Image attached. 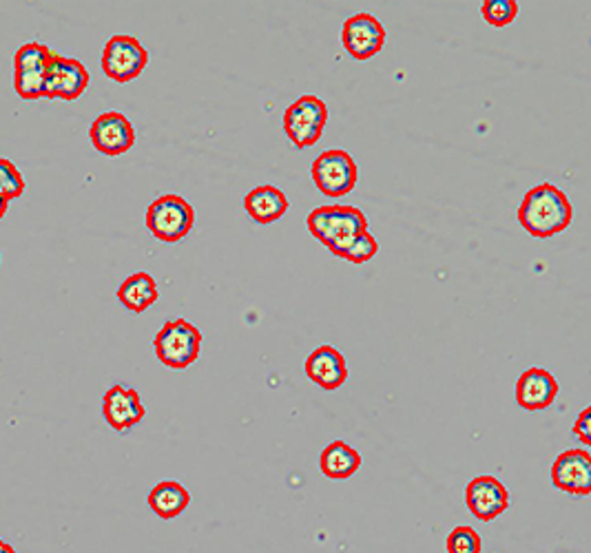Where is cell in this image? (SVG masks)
I'll return each mask as SVG.
<instances>
[{
    "label": "cell",
    "instance_id": "6da1fadb",
    "mask_svg": "<svg viewBox=\"0 0 591 553\" xmlns=\"http://www.w3.org/2000/svg\"><path fill=\"white\" fill-rule=\"evenodd\" d=\"M574 217L568 195L550 182L528 190L519 206L521 226L536 239H548L563 233Z\"/></svg>",
    "mask_w": 591,
    "mask_h": 553
},
{
    "label": "cell",
    "instance_id": "7a4b0ae2",
    "mask_svg": "<svg viewBox=\"0 0 591 553\" xmlns=\"http://www.w3.org/2000/svg\"><path fill=\"white\" fill-rule=\"evenodd\" d=\"M306 224L311 235L337 257L368 230L366 215L355 206H319L308 215Z\"/></svg>",
    "mask_w": 591,
    "mask_h": 553
},
{
    "label": "cell",
    "instance_id": "3957f363",
    "mask_svg": "<svg viewBox=\"0 0 591 553\" xmlns=\"http://www.w3.org/2000/svg\"><path fill=\"white\" fill-rule=\"evenodd\" d=\"M196 224L194 206L180 195H162L147 210V228L160 241L176 244L185 239Z\"/></svg>",
    "mask_w": 591,
    "mask_h": 553
},
{
    "label": "cell",
    "instance_id": "277c9868",
    "mask_svg": "<svg viewBox=\"0 0 591 553\" xmlns=\"http://www.w3.org/2000/svg\"><path fill=\"white\" fill-rule=\"evenodd\" d=\"M201 348V335L187 319L167 322L156 335V355L167 368L185 369L196 364Z\"/></svg>",
    "mask_w": 591,
    "mask_h": 553
},
{
    "label": "cell",
    "instance_id": "5b68a950",
    "mask_svg": "<svg viewBox=\"0 0 591 553\" xmlns=\"http://www.w3.org/2000/svg\"><path fill=\"white\" fill-rule=\"evenodd\" d=\"M53 60V51L40 42H29L18 49L13 60L16 71V93L22 100H38L45 98L47 76Z\"/></svg>",
    "mask_w": 591,
    "mask_h": 553
},
{
    "label": "cell",
    "instance_id": "8992f818",
    "mask_svg": "<svg viewBox=\"0 0 591 553\" xmlns=\"http://www.w3.org/2000/svg\"><path fill=\"white\" fill-rule=\"evenodd\" d=\"M328 120L326 105L315 96H304L293 102L284 113V134L297 149L319 142Z\"/></svg>",
    "mask_w": 591,
    "mask_h": 553
},
{
    "label": "cell",
    "instance_id": "52a82bcc",
    "mask_svg": "<svg viewBox=\"0 0 591 553\" xmlns=\"http://www.w3.org/2000/svg\"><path fill=\"white\" fill-rule=\"evenodd\" d=\"M149 65V51L134 36H114L102 51V71L116 82L136 80Z\"/></svg>",
    "mask_w": 591,
    "mask_h": 553
},
{
    "label": "cell",
    "instance_id": "ba28073f",
    "mask_svg": "<svg viewBox=\"0 0 591 553\" xmlns=\"http://www.w3.org/2000/svg\"><path fill=\"white\" fill-rule=\"evenodd\" d=\"M359 171L351 154L333 149L313 162V182L326 197H344L357 185Z\"/></svg>",
    "mask_w": 591,
    "mask_h": 553
},
{
    "label": "cell",
    "instance_id": "9c48e42d",
    "mask_svg": "<svg viewBox=\"0 0 591 553\" xmlns=\"http://www.w3.org/2000/svg\"><path fill=\"white\" fill-rule=\"evenodd\" d=\"M342 45L355 60H368L384 49L386 29L373 13H355L344 22Z\"/></svg>",
    "mask_w": 591,
    "mask_h": 553
},
{
    "label": "cell",
    "instance_id": "30bf717a",
    "mask_svg": "<svg viewBox=\"0 0 591 553\" xmlns=\"http://www.w3.org/2000/svg\"><path fill=\"white\" fill-rule=\"evenodd\" d=\"M465 505L474 519L490 523L510 510V492L494 476H476L465 487Z\"/></svg>",
    "mask_w": 591,
    "mask_h": 553
},
{
    "label": "cell",
    "instance_id": "8fae6325",
    "mask_svg": "<svg viewBox=\"0 0 591 553\" xmlns=\"http://www.w3.org/2000/svg\"><path fill=\"white\" fill-rule=\"evenodd\" d=\"M89 138L96 151L109 158H118L134 147L136 131H134V125L122 113L109 111L93 120L89 129Z\"/></svg>",
    "mask_w": 591,
    "mask_h": 553
},
{
    "label": "cell",
    "instance_id": "7c38bea8",
    "mask_svg": "<svg viewBox=\"0 0 591 553\" xmlns=\"http://www.w3.org/2000/svg\"><path fill=\"white\" fill-rule=\"evenodd\" d=\"M552 483L572 496L591 494V454L585 450H568L552 465Z\"/></svg>",
    "mask_w": 591,
    "mask_h": 553
},
{
    "label": "cell",
    "instance_id": "4fadbf2b",
    "mask_svg": "<svg viewBox=\"0 0 591 553\" xmlns=\"http://www.w3.org/2000/svg\"><path fill=\"white\" fill-rule=\"evenodd\" d=\"M87 87H89V73H87L85 65L73 60V58H62V56L53 53L49 76H47L45 98L78 100Z\"/></svg>",
    "mask_w": 591,
    "mask_h": 553
},
{
    "label": "cell",
    "instance_id": "5bb4252c",
    "mask_svg": "<svg viewBox=\"0 0 591 553\" xmlns=\"http://www.w3.org/2000/svg\"><path fill=\"white\" fill-rule=\"evenodd\" d=\"M102 414H105V421L116 432H127L134 425H138L147 412H145L140 394L134 387L114 385L107 389L102 398Z\"/></svg>",
    "mask_w": 591,
    "mask_h": 553
},
{
    "label": "cell",
    "instance_id": "9a60e30c",
    "mask_svg": "<svg viewBox=\"0 0 591 553\" xmlns=\"http://www.w3.org/2000/svg\"><path fill=\"white\" fill-rule=\"evenodd\" d=\"M559 394L556 376L545 368L525 369L516 381V403L525 412L548 409Z\"/></svg>",
    "mask_w": 591,
    "mask_h": 553
},
{
    "label": "cell",
    "instance_id": "2e32d148",
    "mask_svg": "<svg viewBox=\"0 0 591 553\" xmlns=\"http://www.w3.org/2000/svg\"><path fill=\"white\" fill-rule=\"evenodd\" d=\"M306 374L315 385L324 389H337L348 378V366L339 350L333 346H322L306 359Z\"/></svg>",
    "mask_w": 591,
    "mask_h": 553
},
{
    "label": "cell",
    "instance_id": "e0dca14e",
    "mask_svg": "<svg viewBox=\"0 0 591 553\" xmlns=\"http://www.w3.org/2000/svg\"><path fill=\"white\" fill-rule=\"evenodd\" d=\"M244 208L257 224H273L286 215L288 199L275 186H257L244 197Z\"/></svg>",
    "mask_w": 591,
    "mask_h": 553
},
{
    "label": "cell",
    "instance_id": "ac0fdd59",
    "mask_svg": "<svg viewBox=\"0 0 591 553\" xmlns=\"http://www.w3.org/2000/svg\"><path fill=\"white\" fill-rule=\"evenodd\" d=\"M160 297L158 284L149 273H136L129 279H125L118 288L120 304L131 313H145L149 310Z\"/></svg>",
    "mask_w": 591,
    "mask_h": 553
},
{
    "label": "cell",
    "instance_id": "d6986e66",
    "mask_svg": "<svg viewBox=\"0 0 591 553\" xmlns=\"http://www.w3.org/2000/svg\"><path fill=\"white\" fill-rule=\"evenodd\" d=\"M362 467V456L355 447H351L344 441H335L331 443L319 458V470L326 478L333 481H344L351 478L353 474H357V470Z\"/></svg>",
    "mask_w": 591,
    "mask_h": 553
},
{
    "label": "cell",
    "instance_id": "ffe728a7",
    "mask_svg": "<svg viewBox=\"0 0 591 553\" xmlns=\"http://www.w3.org/2000/svg\"><path fill=\"white\" fill-rule=\"evenodd\" d=\"M191 503L189 492L176 483V481H165L160 485H156L149 494V507L154 510L156 516L171 521L178 519Z\"/></svg>",
    "mask_w": 591,
    "mask_h": 553
},
{
    "label": "cell",
    "instance_id": "44dd1931",
    "mask_svg": "<svg viewBox=\"0 0 591 553\" xmlns=\"http://www.w3.org/2000/svg\"><path fill=\"white\" fill-rule=\"evenodd\" d=\"M481 13L487 24L508 27L519 13V2L516 0H487L483 2Z\"/></svg>",
    "mask_w": 591,
    "mask_h": 553
},
{
    "label": "cell",
    "instance_id": "7402d4cb",
    "mask_svg": "<svg viewBox=\"0 0 591 553\" xmlns=\"http://www.w3.org/2000/svg\"><path fill=\"white\" fill-rule=\"evenodd\" d=\"M445 547H447V553H481L483 543H481V536L476 534V530L461 525V527H454L450 532Z\"/></svg>",
    "mask_w": 591,
    "mask_h": 553
},
{
    "label": "cell",
    "instance_id": "603a6c76",
    "mask_svg": "<svg viewBox=\"0 0 591 553\" xmlns=\"http://www.w3.org/2000/svg\"><path fill=\"white\" fill-rule=\"evenodd\" d=\"M380 253V244L377 239L366 230L362 233L344 253H342V259L351 261V264H366L371 261L375 255Z\"/></svg>",
    "mask_w": 591,
    "mask_h": 553
},
{
    "label": "cell",
    "instance_id": "cb8c5ba5",
    "mask_svg": "<svg viewBox=\"0 0 591 553\" xmlns=\"http://www.w3.org/2000/svg\"><path fill=\"white\" fill-rule=\"evenodd\" d=\"M24 192V180L20 171L4 158H0V195L4 199H16Z\"/></svg>",
    "mask_w": 591,
    "mask_h": 553
},
{
    "label": "cell",
    "instance_id": "d4e9b609",
    "mask_svg": "<svg viewBox=\"0 0 591 553\" xmlns=\"http://www.w3.org/2000/svg\"><path fill=\"white\" fill-rule=\"evenodd\" d=\"M574 434H577L585 445H591V405L590 407H585V409L579 414V418H577V423H574Z\"/></svg>",
    "mask_w": 591,
    "mask_h": 553
},
{
    "label": "cell",
    "instance_id": "484cf974",
    "mask_svg": "<svg viewBox=\"0 0 591 553\" xmlns=\"http://www.w3.org/2000/svg\"><path fill=\"white\" fill-rule=\"evenodd\" d=\"M7 206H9V199H4V197L0 195V217L7 213Z\"/></svg>",
    "mask_w": 591,
    "mask_h": 553
},
{
    "label": "cell",
    "instance_id": "4316f807",
    "mask_svg": "<svg viewBox=\"0 0 591 553\" xmlns=\"http://www.w3.org/2000/svg\"><path fill=\"white\" fill-rule=\"evenodd\" d=\"M0 553H16V552H13V550H11V547H9V545H7L4 541H0Z\"/></svg>",
    "mask_w": 591,
    "mask_h": 553
}]
</instances>
